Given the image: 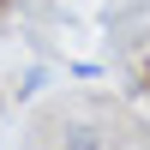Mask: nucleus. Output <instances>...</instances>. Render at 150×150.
<instances>
[{
	"mask_svg": "<svg viewBox=\"0 0 150 150\" xmlns=\"http://www.w3.org/2000/svg\"><path fill=\"white\" fill-rule=\"evenodd\" d=\"M66 150H102V138H96L90 126H72L66 132Z\"/></svg>",
	"mask_w": 150,
	"mask_h": 150,
	"instance_id": "nucleus-1",
	"label": "nucleus"
}]
</instances>
